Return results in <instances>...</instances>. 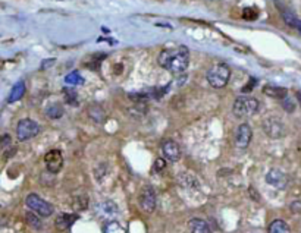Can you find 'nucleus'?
Segmentation results:
<instances>
[{"mask_svg": "<svg viewBox=\"0 0 301 233\" xmlns=\"http://www.w3.org/2000/svg\"><path fill=\"white\" fill-rule=\"evenodd\" d=\"M65 82L70 84V85H82L84 84V78L80 75L78 70H74V72H71V73H68L65 76Z\"/></svg>", "mask_w": 301, "mask_h": 233, "instance_id": "5701e85b", "label": "nucleus"}, {"mask_svg": "<svg viewBox=\"0 0 301 233\" xmlns=\"http://www.w3.org/2000/svg\"><path fill=\"white\" fill-rule=\"evenodd\" d=\"M103 232L104 233H127V230L122 227V224H121V223L112 220V222L106 223Z\"/></svg>", "mask_w": 301, "mask_h": 233, "instance_id": "b1692460", "label": "nucleus"}, {"mask_svg": "<svg viewBox=\"0 0 301 233\" xmlns=\"http://www.w3.org/2000/svg\"><path fill=\"white\" fill-rule=\"evenodd\" d=\"M295 30H297V31L301 34V19H298V22H297V25H295Z\"/></svg>", "mask_w": 301, "mask_h": 233, "instance_id": "7c9ffc66", "label": "nucleus"}, {"mask_svg": "<svg viewBox=\"0 0 301 233\" xmlns=\"http://www.w3.org/2000/svg\"><path fill=\"white\" fill-rule=\"evenodd\" d=\"M165 167H166V162H165V159H157L156 162H154V172H157V173H160L165 170Z\"/></svg>", "mask_w": 301, "mask_h": 233, "instance_id": "c85d7f7f", "label": "nucleus"}, {"mask_svg": "<svg viewBox=\"0 0 301 233\" xmlns=\"http://www.w3.org/2000/svg\"><path fill=\"white\" fill-rule=\"evenodd\" d=\"M282 107H284L288 113H292V112L295 110V103H294V100H291L290 97L287 95V97L282 100Z\"/></svg>", "mask_w": 301, "mask_h": 233, "instance_id": "cd10ccee", "label": "nucleus"}, {"mask_svg": "<svg viewBox=\"0 0 301 233\" xmlns=\"http://www.w3.org/2000/svg\"><path fill=\"white\" fill-rule=\"evenodd\" d=\"M282 19H284V22L287 23L288 27H291V28H295V25L298 22V18H297L295 13L291 12L290 9H284V11H282Z\"/></svg>", "mask_w": 301, "mask_h": 233, "instance_id": "4be33fe9", "label": "nucleus"}, {"mask_svg": "<svg viewBox=\"0 0 301 233\" xmlns=\"http://www.w3.org/2000/svg\"><path fill=\"white\" fill-rule=\"evenodd\" d=\"M87 205H88V198L85 195H78V197H75V199H74V209L77 211L85 210Z\"/></svg>", "mask_w": 301, "mask_h": 233, "instance_id": "a878e982", "label": "nucleus"}, {"mask_svg": "<svg viewBox=\"0 0 301 233\" xmlns=\"http://www.w3.org/2000/svg\"><path fill=\"white\" fill-rule=\"evenodd\" d=\"M63 95H65V100H66L68 105H78V95H77L75 90H72V88H63Z\"/></svg>", "mask_w": 301, "mask_h": 233, "instance_id": "393cba45", "label": "nucleus"}, {"mask_svg": "<svg viewBox=\"0 0 301 233\" xmlns=\"http://www.w3.org/2000/svg\"><path fill=\"white\" fill-rule=\"evenodd\" d=\"M259 13L260 12H259L257 8H245L243 11V18L247 19V21H254V19H257Z\"/></svg>", "mask_w": 301, "mask_h": 233, "instance_id": "bb28decb", "label": "nucleus"}, {"mask_svg": "<svg viewBox=\"0 0 301 233\" xmlns=\"http://www.w3.org/2000/svg\"><path fill=\"white\" fill-rule=\"evenodd\" d=\"M159 65L163 69L169 70L172 73H182L190 65V51L184 46L176 48H165L160 51L157 58Z\"/></svg>", "mask_w": 301, "mask_h": 233, "instance_id": "f257e3e1", "label": "nucleus"}, {"mask_svg": "<svg viewBox=\"0 0 301 233\" xmlns=\"http://www.w3.org/2000/svg\"><path fill=\"white\" fill-rule=\"evenodd\" d=\"M162 152H163V157H165V160H168V162H178L179 159H181V156H182V151H181V147H179V144L174 140H166L162 144Z\"/></svg>", "mask_w": 301, "mask_h": 233, "instance_id": "9b49d317", "label": "nucleus"}, {"mask_svg": "<svg viewBox=\"0 0 301 233\" xmlns=\"http://www.w3.org/2000/svg\"><path fill=\"white\" fill-rule=\"evenodd\" d=\"M63 113H65V110H63V107L58 103H55V105H50L46 109V116L49 119H53V120H56V119H60V117L63 116Z\"/></svg>", "mask_w": 301, "mask_h": 233, "instance_id": "aec40b11", "label": "nucleus"}, {"mask_svg": "<svg viewBox=\"0 0 301 233\" xmlns=\"http://www.w3.org/2000/svg\"><path fill=\"white\" fill-rule=\"evenodd\" d=\"M188 226H190V233H212L210 226L201 219H191Z\"/></svg>", "mask_w": 301, "mask_h": 233, "instance_id": "4468645a", "label": "nucleus"}, {"mask_svg": "<svg viewBox=\"0 0 301 233\" xmlns=\"http://www.w3.org/2000/svg\"><path fill=\"white\" fill-rule=\"evenodd\" d=\"M253 85H256V80H254V78H251V80H250V84L244 87V88H243V93H248V91H251V90H253Z\"/></svg>", "mask_w": 301, "mask_h": 233, "instance_id": "c756f323", "label": "nucleus"}, {"mask_svg": "<svg viewBox=\"0 0 301 233\" xmlns=\"http://www.w3.org/2000/svg\"><path fill=\"white\" fill-rule=\"evenodd\" d=\"M88 116H90V119L93 120V122H96V123H103L104 117H106V113H104L103 107L99 105H91L90 107H88Z\"/></svg>", "mask_w": 301, "mask_h": 233, "instance_id": "dca6fc26", "label": "nucleus"}, {"mask_svg": "<svg viewBox=\"0 0 301 233\" xmlns=\"http://www.w3.org/2000/svg\"><path fill=\"white\" fill-rule=\"evenodd\" d=\"M207 82L216 90H220L223 87H226V84L231 78V69L228 65L225 63H218L215 66H212L206 73Z\"/></svg>", "mask_w": 301, "mask_h": 233, "instance_id": "7ed1b4c3", "label": "nucleus"}, {"mask_svg": "<svg viewBox=\"0 0 301 233\" xmlns=\"http://www.w3.org/2000/svg\"><path fill=\"white\" fill-rule=\"evenodd\" d=\"M263 131L270 140H279L284 138L287 134L285 123L278 117H267L263 120Z\"/></svg>", "mask_w": 301, "mask_h": 233, "instance_id": "423d86ee", "label": "nucleus"}, {"mask_svg": "<svg viewBox=\"0 0 301 233\" xmlns=\"http://www.w3.org/2000/svg\"><path fill=\"white\" fill-rule=\"evenodd\" d=\"M77 220H78V216H77V214L62 213V214H59L58 217H56V220H55V226H56V229H58V230L63 232V230H68L71 226L77 222Z\"/></svg>", "mask_w": 301, "mask_h": 233, "instance_id": "ddd939ff", "label": "nucleus"}, {"mask_svg": "<svg viewBox=\"0 0 301 233\" xmlns=\"http://www.w3.org/2000/svg\"><path fill=\"white\" fill-rule=\"evenodd\" d=\"M297 98H298V101H300V105H301V91L300 93H297Z\"/></svg>", "mask_w": 301, "mask_h": 233, "instance_id": "2f4dec72", "label": "nucleus"}, {"mask_svg": "<svg viewBox=\"0 0 301 233\" xmlns=\"http://www.w3.org/2000/svg\"><path fill=\"white\" fill-rule=\"evenodd\" d=\"M25 204L27 207L31 211H34L35 214L41 216V217H50L53 214V205L50 202H47L44 199L41 198L40 195L37 194H30L27 198H25Z\"/></svg>", "mask_w": 301, "mask_h": 233, "instance_id": "20e7f679", "label": "nucleus"}, {"mask_svg": "<svg viewBox=\"0 0 301 233\" xmlns=\"http://www.w3.org/2000/svg\"><path fill=\"white\" fill-rule=\"evenodd\" d=\"M44 163H46L47 172H50L52 175H56L62 170L63 167V156L59 150H50L44 157Z\"/></svg>", "mask_w": 301, "mask_h": 233, "instance_id": "1a4fd4ad", "label": "nucleus"}, {"mask_svg": "<svg viewBox=\"0 0 301 233\" xmlns=\"http://www.w3.org/2000/svg\"><path fill=\"white\" fill-rule=\"evenodd\" d=\"M269 233H291V229L288 223L276 219L269 224Z\"/></svg>", "mask_w": 301, "mask_h": 233, "instance_id": "a211bd4d", "label": "nucleus"}, {"mask_svg": "<svg viewBox=\"0 0 301 233\" xmlns=\"http://www.w3.org/2000/svg\"><path fill=\"white\" fill-rule=\"evenodd\" d=\"M25 220H27V223H28L33 229H35V230H41L43 223H41V220H40L38 214H35L34 211L27 213V214H25Z\"/></svg>", "mask_w": 301, "mask_h": 233, "instance_id": "412c9836", "label": "nucleus"}, {"mask_svg": "<svg viewBox=\"0 0 301 233\" xmlns=\"http://www.w3.org/2000/svg\"><path fill=\"white\" fill-rule=\"evenodd\" d=\"M156 205H157V197H156L154 188L150 185L143 188V191L140 194V207L143 209V211L150 214L156 210Z\"/></svg>", "mask_w": 301, "mask_h": 233, "instance_id": "0eeeda50", "label": "nucleus"}, {"mask_svg": "<svg viewBox=\"0 0 301 233\" xmlns=\"http://www.w3.org/2000/svg\"><path fill=\"white\" fill-rule=\"evenodd\" d=\"M288 176L285 172L279 170V169H272L266 173V184L270 187L276 188V189H285L288 187Z\"/></svg>", "mask_w": 301, "mask_h": 233, "instance_id": "9d476101", "label": "nucleus"}, {"mask_svg": "<svg viewBox=\"0 0 301 233\" xmlns=\"http://www.w3.org/2000/svg\"><path fill=\"white\" fill-rule=\"evenodd\" d=\"M251 138H253V129L248 123H241L237 131H235V147L240 148V150H245L250 142H251Z\"/></svg>", "mask_w": 301, "mask_h": 233, "instance_id": "6e6552de", "label": "nucleus"}, {"mask_svg": "<svg viewBox=\"0 0 301 233\" xmlns=\"http://www.w3.org/2000/svg\"><path fill=\"white\" fill-rule=\"evenodd\" d=\"M96 211H97V216L99 217H103V219H112L115 217L116 214L119 213L118 210V205H116L113 201H102L97 204L96 207Z\"/></svg>", "mask_w": 301, "mask_h": 233, "instance_id": "f8f14e48", "label": "nucleus"}, {"mask_svg": "<svg viewBox=\"0 0 301 233\" xmlns=\"http://www.w3.org/2000/svg\"><path fill=\"white\" fill-rule=\"evenodd\" d=\"M263 93L266 94V95H269V97H272V98H281V100H284V98L288 95L287 88L273 87V85H266V87L263 88Z\"/></svg>", "mask_w": 301, "mask_h": 233, "instance_id": "f3484780", "label": "nucleus"}, {"mask_svg": "<svg viewBox=\"0 0 301 233\" xmlns=\"http://www.w3.org/2000/svg\"><path fill=\"white\" fill-rule=\"evenodd\" d=\"M259 107H260V103L254 97L241 95V97L235 98L234 106H232V113L240 119H247V117L254 116L259 112Z\"/></svg>", "mask_w": 301, "mask_h": 233, "instance_id": "f03ea898", "label": "nucleus"}, {"mask_svg": "<svg viewBox=\"0 0 301 233\" xmlns=\"http://www.w3.org/2000/svg\"><path fill=\"white\" fill-rule=\"evenodd\" d=\"M40 134V125L33 119H22L16 125V137L19 141H28Z\"/></svg>", "mask_w": 301, "mask_h": 233, "instance_id": "39448f33", "label": "nucleus"}, {"mask_svg": "<svg viewBox=\"0 0 301 233\" xmlns=\"http://www.w3.org/2000/svg\"><path fill=\"white\" fill-rule=\"evenodd\" d=\"M178 180L187 189H193V188L198 187V180L193 175H190V173H181V175L178 176Z\"/></svg>", "mask_w": 301, "mask_h": 233, "instance_id": "6ab92c4d", "label": "nucleus"}, {"mask_svg": "<svg viewBox=\"0 0 301 233\" xmlns=\"http://www.w3.org/2000/svg\"><path fill=\"white\" fill-rule=\"evenodd\" d=\"M25 94V82L24 81H18L13 87H12V91L8 97V101L9 103H15L18 100H21Z\"/></svg>", "mask_w": 301, "mask_h": 233, "instance_id": "2eb2a0df", "label": "nucleus"}]
</instances>
